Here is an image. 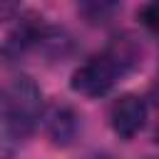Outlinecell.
Instances as JSON below:
<instances>
[{
  "instance_id": "obj_5",
  "label": "cell",
  "mask_w": 159,
  "mask_h": 159,
  "mask_svg": "<svg viewBox=\"0 0 159 159\" xmlns=\"http://www.w3.org/2000/svg\"><path fill=\"white\" fill-rule=\"evenodd\" d=\"M80 129H82V117L67 104H55L45 117V132L55 147H70L77 139Z\"/></svg>"
},
{
  "instance_id": "obj_1",
  "label": "cell",
  "mask_w": 159,
  "mask_h": 159,
  "mask_svg": "<svg viewBox=\"0 0 159 159\" xmlns=\"http://www.w3.org/2000/svg\"><path fill=\"white\" fill-rule=\"evenodd\" d=\"M142 65V45L137 37H132L129 32H122L117 37L109 40V45L87 57L70 77V87L72 92L82 94V97H104L107 92H112V87L127 77L129 72H134Z\"/></svg>"
},
{
  "instance_id": "obj_9",
  "label": "cell",
  "mask_w": 159,
  "mask_h": 159,
  "mask_svg": "<svg viewBox=\"0 0 159 159\" xmlns=\"http://www.w3.org/2000/svg\"><path fill=\"white\" fill-rule=\"evenodd\" d=\"M20 12H22V7H20L17 2H5V0H0V25H2V22H10V20H17Z\"/></svg>"
},
{
  "instance_id": "obj_2",
  "label": "cell",
  "mask_w": 159,
  "mask_h": 159,
  "mask_svg": "<svg viewBox=\"0 0 159 159\" xmlns=\"http://www.w3.org/2000/svg\"><path fill=\"white\" fill-rule=\"evenodd\" d=\"M2 97H5L17 137L20 139L30 137L37 129L40 119L45 117V97H42L40 84L30 75H15L2 87Z\"/></svg>"
},
{
  "instance_id": "obj_8",
  "label": "cell",
  "mask_w": 159,
  "mask_h": 159,
  "mask_svg": "<svg viewBox=\"0 0 159 159\" xmlns=\"http://www.w3.org/2000/svg\"><path fill=\"white\" fill-rule=\"evenodd\" d=\"M137 17H139V22H142L147 30L159 32V2H147V5L137 12Z\"/></svg>"
},
{
  "instance_id": "obj_6",
  "label": "cell",
  "mask_w": 159,
  "mask_h": 159,
  "mask_svg": "<svg viewBox=\"0 0 159 159\" xmlns=\"http://www.w3.org/2000/svg\"><path fill=\"white\" fill-rule=\"evenodd\" d=\"M17 144H20V137L15 132V124L10 119V112L0 89V159H12L17 152Z\"/></svg>"
},
{
  "instance_id": "obj_4",
  "label": "cell",
  "mask_w": 159,
  "mask_h": 159,
  "mask_svg": "<svg viewBox=\"0 0 159 159\" xmlns=\"http://www.w3.org/2000/svg\"><path fill=\"white\" fill-rule=\"evenodd\" d=\"M147 114H149V109H147L144 97L127 92V94H119L112 102V107H109V124H112V129H114L117 137L134 139L144 129Z\"/></svg>"
},
{
  "instance_id": "obj_11",
  "label": "cell",
  "mask_w": 159,
  "mask_h": 159,
  "mask_svg": "<svg viewBox=\"0 0 159 159\" xmlns=\"http://www.w3.org/2000/svg\"><path fill=\"white\" fill-rule=\"evenodd\" d=\"M154 139H157V142H159V127H157V134H154Z\"/></svg>"
},
{
  "instance_id": "obj_10",
  "label": "cell",
  "mask_w": 159,
  "mask_h": 159,
  "mask_svg": "<svg viewBox=\"0 0 159 159\" xmlns=\"http://www.w3.org/2000/svg\"><path fill=\"white\" fill-rule=\"evenodd\" d=\"M84 159H112L109 154H89V157H84Z\"/></svg>"
},
{
  "instance_id": "obj_7",
  "label": "cell",
  "mask_w": 159,
  "mask_h": 159,
  "mask_svg": "<svg viewBox=\"0 0 159 159\" xmlns=\"http://www.w3.org/2000/svg\"><path fill=\"white\" fill-rule=\"evenodd\" d=\"M122 5L119 2H84L80 5V15L92 22V25H102V22H109L114 12H119Z\"/></svg>"
},
{
  "instance_id": "obj_3",
  "label": "cell",
  "mask_w": 159,
  "mask_h": 159,
  "mask_svg": "<svg viewBox=\"0 0 159 159\" xmlns=\"http://www.w3.org/2000/svg\"><path fill=\"white\" fill-rule=\"evenodd\" d=\"M45 27H47V22L42 20V15L20 12L15 30L7 35V40L0 47V57L7 60V62H15V60H22L25 55L37 52V45H40V37H42Z\"/></svg>"
}]
</instances>
